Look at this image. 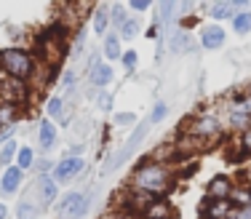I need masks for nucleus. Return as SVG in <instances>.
<instances>
[{
    "label": "nucleus",
    "instance_id": "33",
    "mask_svg": "<svg viewBox=\"0 0 251 219\" xmlns=\"http://www.w3.org/2000/svg\"><path fill=\"white\" fill-rule=\"evenodd\" d=\"M115 126L123 128V126H136V115L134 112H118L115 115Z\"/></svg>",
    "mask_w": 251,
    "mask_h": 219
},
{
    "label": "nucleus",
    "instance_id": "28",
    "mask_svg": "<svg viewBox=\"0 0 251 219\" xmlns=\"http://www.w3.org/2000/svg\"><path fill=\"white\" fill-rule=\"evenodd\" d=\"M238 145H241V152L235 155V161H243V158L251 155V126H246L241 131V137H238Z\"/></svg>",
    "mask_w": 251,
    "mask_h": 219
},
{
    "label": "nucleus",
    "instance_id": "4",
    "mask_svg": "<svg viewBox=\"0 0 251 219\" xmlns=\"http://www.w3.org/2000/svg\"><path fill=\"white\" fill-rule=\"evenodd\" d=\"M147 134H150V126H147V121H145L142 126H136V131L131 134V137H128V142H126V145L121 147V150H118L115 155H112L110 161L104 163V169H101V174H110V171L121 169V166H123L126 161H128L131 155H134V150H136V147H139L142 142H145V137H147Z\"/></svg>",
    "mask_w": 251,
    "mask_h": 219
},
{
    "label": "nucleus",
    "instance_id": "19",
    "mask_svg": "<svg viewBox=\"0 0 251 219\" xmlns=\"http://www.w3.org/2000/svg\"><path fill=\"white\" fill-rule=\"evenodd\" d=\"M91 24H94V32H97L99 38H104V35L110 32V5H94Z\"/></svg>",
    "mask_w": 251,
    "mask_h": 219
},
{
    "label": "nucleus",
    "instance_id": "30",
    "mask_svg": "<svg viewBox=\"0 0 251 219\" xmlns=\"http://www.w3.org/2000/svg\"><path fill=\"white\" fill-rule=\"evenodd\" d=\"M166 115H169V104H166V102H158V104L150 110V115H147V126H158V123L163 121Z\"/></svg>",
    "mask_w": 251,
    "mask_h": 219
},
{
    "label": "nucleus",
    "instance_id": "15",
    "mask_svg": "<svg viewBox=\"0 0 251 219\" xmlns=\"http://www.w3.org/2000/svg\"><path fill=\"white\" fill-rule=\"evenodd\" d=\"M142 219H174V206L166 198H155L145 211H142Z\"/></svg>",
    "mask_w": 251,
    "mask_h": 219
},
{
    "label": "nucleus",
    "instance_id": "21",
    "mask_svg": "<svg viewBox=\"0 0 251 219\" xmlns=\"http://www.w3.org/2000/svg\"><path fill=\"white\" fill-rule=\"evenodd\" d=\"M227 200H230L232 209H246V206H251V185H235Z\"/></svg>",
    "mask_w": 251,
    "mask_h": 219
},
{
    "label": "nucleus",
    "instance_id": "31",
    "mask_svg": "<svg viewBox=\"0 0 251 219\" xmlns=\"http://www.w3.org/2000/svg\"><path fill=\"white\" fill-rule=\"evenodd\" d=\"M126 19H128V16H126V8H123V5H110V24H115L118 29H121Z\"/></svg>",
    "mask_w": 251,
    "mask_h": 219
},
{
    "label": "nucleus",
    "instance_id": "13",
    "mask_svg": "<svg viewBox=\"0 0 251 219\" xmlns=\"http://www.w3.org/2000/svg\"><path fill=\"white\" fill-rule=\"evenodd\" d=\"M22 182H25V171L19 166H8V169H3V176H0V193L3 195L19 193Z\"/></svg>",
    "mask_w": 251,
    "mask_h": 219
},
{
    "label": "nucleus",
    "instance_id": "6",
    "mask_svg": "<svg viewBox=\"0 0 251 219\" xmlns=\"http://www.w3.org/2000/svg\"><path fill=\"white\" fill-rule=\"evenodd\" d=\"M86 171V161L83 158H73V155H64L62 161L53 163L51 169V179L56 182V185H70V182H75L77 176Z\"/></svg>",
    "mask_w": 251,
    "mask_h": 219
},
{
    "label": "nucleus",
    "instance_id": "10",
    "mask_svg": "<svg viewBox=\"0 0 251 219\" xmlns=\"http://www.w3.org/2000/svg\"><path fill=\"white\" fill-rule=\"evenodd\" d=\"M225 40H227V32H225L222 24H206L201 29L198 43H201V49L217 51V49H222V46H225Z\"/></svg>",
    "mask_w": 251,
    "mask_h": 219
},
{
    "label": "nucleus",
    "instance_id": "26",
    "mask_svg": "<svg viewBox=\"0 0 251 219\" xmlns=\"http://www.w3.org/2000/svg\"><path fill=\"white\" fill-rule=\"evenodd\" d=\"M230 24H232V32L235 35H249L251 32V11H241Z\"/></svg>",
    "mask_w": 251,
    "mask_h": 219
},
{
    "label": "nucleus",
    "instance_id": "12",
    "mask_svg": "<svg viewBox=\"0 0 251 219\" xmlns=\"http://www.w3.org/2000/svg\"><path fill=\"white\" fill-rule=\"evenodd\" d=\"M88 80H91V86L97 88H104L112 83V64H107L104 59H97V62L88 64Z\"/></svg>",
    "mask_w": 251,
    "mask_h": 219
},
{
    "label": "nucleus",
    "instance_id": "34",
    "mask_svg": "<svg viewBox=\"0 0 251 219\" xmlns=\"http://www.w3.org/2000/svg\"><path fill=\"white\" fill-rule=\"evenodd\" d=\"M131 11H136V14H142V11H150L152 8V3L150 0H131Z\"/></svg>",
    "mask_w": 251,
    "mask_h": 219
},
{
    "label": "nucleus",
    "instance_id": "24",
    "mask_svg": "<svg viewBox=\"0 0 251 219\" xmlns=\"http://www.w3.org/2000/svg\"><path fill=\"white\" fill-rule=\"evenodd\" d=\"M139 32H142V24H139V19H136V16H128V19L123 22V27L118 29L121 40H134Z\"/></svg>",
    "mask_w": 251,
    "mask_h": 219
},
{
    "label": "nucleus",
    "instance_id": "7",
    "mask_svg": "<svg viewBox=\"0 0 251 219\" xmlns=\"http://www.w3.org/2000/svg\"><path fill=\"white\" fill-rule=\"evenodd\" d=\"M0 102H11V104H16V107H27L29 86L25 80L3 78V83H0Z\"/></svg>",
    "mask_w": 251,
    "mask_h": 219
},
{
    "label": "nucleus",
    "instance_id": "29",
    "mask_svg": "<svg viewBox=\"0 0 251 219\" xmlns=\"http://www.w3.org/2000/svg\"><path fill=\"white\" fill-rule=\"evenodd\" d=\"M75 70H64L62 73V78H59V86H62V94L59 97H67V94H73L75 91Z\"/></svg>",
    "mask_w": 251,
    "mask_h": 219
},
{
    "label": "nucleus",
    "instance_id": "5",
    "mask_svg": "<svg viewBox=\"0 0 251 219\" xmlns=\"http://www.w3.org/2000/svg\"><path fill=\"white\" fill-rule=\"evenodd\" d=\"M91 206V195L88 193H67L56 206V217L59 219H83L88 214Z\"/></svg>",
    "mask_w": 251,
    "mask_h": 219
},
{
    "label": "nucleus",
    "instance_id": "14",
    "mask_svg": "<svg viewBox=\"0 0 251 219\" xmlns=\"http://www.w3.org/2000/svg\"><path fill=\"white\" fill-rule=\"evenodd\" d=\"M169 51L171 54H187V51H195V40L187 29H176V32L169 35Z\"/></svg>",
    "mask_w": 251,
    "mask_h": 219
},
{
    "label": "nucleus",
    "instance_id": "37",
    "mask_svg": "<svg viewBox=\"0 0 251 219\" xmlns=\"http://www.w3.org/2000/svg\"><path fill=\"white\" fill-rule=\"evenodd\" d=\"M99 107L101 110H112V94H101V97H99Z\"/></svg>",
    "mask_w": 251,
    "mask_h": 219
},
{
    "label": "nucleus",
    "instance_id": "20",
    "mask_svg": "<svg viewBox=\"0 0 251 219\" xmlns=\"http://www.w3.org/2000/svg\"><path fill=\"white\" fill-rule=\"evenodd\" d=\"M22 115H25L22 107H16V104H11V102H0V128L16 126Z\"/></svg>",
    "mask_w": 251,
    "mask_h": 219
},
{
    "label": "nucleus",
    "instance_id": "3",
    "mask_svg": "<svg viewBox=\"0 0 251 219\" xmlns=\"http://www.w3.org/2000/svg\"><path fill=\"white\" fill-rule=\"evenodd\" d=\"M222 131H225V123L219 121L217 115H211V112H203V115L190 118V121L184 123V128H182V134H190V137L206 142V145L214 142V139H219Z\"/></svg>",
    "mask_w": 251,
    "mask_h": 219
},
{
    "label": "nucleus",
    "instance_id": "11",
    "mask_svg": "<svg viewBox=\"0 0 251 219\" xmlns=\"http://www.w3.org/2000/svg\"><path fill=\"white\" fill-rule=\"evenodd\" d=\"M232 187H235L232 176L217 174V176H211V182H208V187H206V198H211V200H227V198H230V193H232Z\"/></svg>",
    "mask_w": 251,
    "mask_h": 219
},
{
    "label": "nucleus",
    "instance_id": "27",
    "mask_svg": "<svg viewBox=\"0 0 251 219\" xmlns=\"http://www.w3.org/2000/svg\"><path fill=\"white\" fill-rule=\"evenodd\" d=\"M32 163H35V150H32V147H19L14 166H19L22 171H27V169H32Z\"/></svg>",
    "mask_w": 251,
    "mask_h": 219
},
{
    "label": "nucleus",
    "instance_id": "16",
    "mask_svg": "<svg viewBox=\"0 0 251 219\" xmlns=\"http://www.w3.org/2000/svg\"><path fill=\"white\" fill-rule=\"evenodd\" d=\"M46 112H49V121L53 123H67L70 121V107H67V99L64 97H51L49 104H46Z\"/></svg>",
    "mask_w": 251,
    "mask_h": 219
},
{
    "label": "nucleus",
    "instance_id": "1",
    "mask_svg": "<svg viewBox=\"0 0 251 219\" xmlns=\"http://www.w3.org/2000/svg\"><path fill=\"white\" fill-rule=\"evenodd\" d=\"M171 179H174L171 166L155 163V161H150V158H145V161L131 171L128 190L147 193V195H152V198H166V190L171 187Z\"/></svg>",
    "mask_w": 251,
    "mask_h": 219
},
{
    "label": "nucleus",
    "instance_id": "35",
    "mask_svg": "<svg viewBox=\"0 0 251 219\" xmlns=\"http://www.w3.org/2000/svg\"><path fill=\"white\" fill-rule=\"evenodd\" d=\"M14 131H16V126H5V128H0V147L8 145L11 137H14Z\"/></svg>",
    "mask_w": 251,
    "mask_h": 219
},
{
    "label": "nucleus",
    "instance_id": "17",
    "mask_svg": "<svg viewBox=\"0 0 251 219\" xmlns=\"http://www.w3.org/2000/svg\"><path fill=\"white\" fill-rule=\"evenodd\" d=\"M38 145H40V150H51L56 145V123L49 121V118H43L38 123Z\"/></svg>",
    "mask_w": 251,
    "mask_h": 219
},
{
    "label": "nucleus",
    "instance_id": "38",
    "mask_svg": "<svg viewBox=\"0 0 251 219\" xmlns=\"http://www.w3.org/2000/svg\"><path fill=\"white\" fill-rule=\"evenodd\" d=\"M8 217V209H5V203H0V219H5Z\"/></svg>",
    "mask_w": 251,
    "mask_h": 219
},
{
    "label": "nucleus",
    "instance_id": "23",
    "mask_svg": "<svg viewBox=\"0 0 251 219\" xmlns=\"http://www.w3.org/2000/svg\"><path fill=\"white\" fill-rule=\"evenodd\" d=\"M16 152H19V145H16L14 139L8 142V145L0 147V169H8V166L16 163Z\"/></svg>",
    "mask_w": 251,
    "mask_h": 219
},
{
    "label": "nucleus",
    "instance_id": "22",
    "mask_svg": "<svg viewBox=\"0 0 251 219\" xmlns=\"http://www.w3.org/2000/svg\"><path fill=\"white\" fill-rule=\"evenodd\" d=\"M16 219H40L38 200H22V203L16 206Z\"/></svg>",
    "mask_w": 251,
    "mask_h": 219
},
{
    "label": "nucleus",
    "instance_id": "18",
    "mask_svg": "<svg viewBox=\"0 0 251 219\" xmlns=\"http://www.w3.org/2000/svg\"><path fill=\"white\" fill-rule=\"evenodd\" d=\"M121 35L118 32H107L104 35V43H101V54H104V62H118L123 56V49H121Z\"/></svg>",
    "mask_w": 251,
    "mask_h": 219
},
{
    "label": "nucleus",
    "instance_id": "9",
    "mask_svg": "<svg viewBox=\"0 0 251 219\" xmlns=\"http://www.w3.org/2000/svg\"><path fill=\"white\" fill-rule=\"evenodd\" d=\"M35 195H38V206L40 211L49 209L51 203H56V195H59V185L51 179V174H38V179H35Z\"/></svg>",
    "mask_w": 251,
    "mask_h": 219
},
{
    "label": "nucleus",
    "instance_id": "25",
    "mask_svg": "<svg viewBox=\"0 0 251 219\" xmlns=\"http://www.w3.org/2000/svg\"><path fill=\"white\" fill-rule=\"evenodd\" d=\"M174 19H176V3L174 0H163L158 5V24H169Z\"/></svg>",
    "mask_w": 251,
    "mask_h": 219
},
{
    "label": "nucleus",
    "instance_id": "2",
    "mask_svg": "<svg viewBox=\"0 0 251 219\" xmlns=\"http://www.w3.org/2000/svg\"><path fill=\"white\" fill-rule=\"evenodd\" d=\"M0 70H3L5 78L14 80H29L35 70V56L29 51L19 49V46H11V49H0Z\"/></svg>",
    "mask_w": 251,
    "mask_h": 219
},
{
    "label": "nucleus",
    "instance_id": "8",
    "mask_svg": "<svg viewBox=\"0 0 251 219\" xmlns=\"http://www.w3.org/2000/svg\"><path fill=\"white\" fill-rule=\"evenodd\" d=\"M206 11L214 22H225V19L232 22L241 11H246V0H219V3L206 5Z\"/></svg>",
    "mask_w": 251,
    "mask_h": 219
},
{
    "label": "nucleus",
    "instance_id": "36",
    "mask_svg": "<svg viewBox=\"0 0 251 219\" xmlns=\"http://www.w3.org/2000/svg\"><path fill=\"white\" fill-rule=\"evenodd\" d=\"M230 219H251V206H246V209H232Z\"/></svg>",
    "mask_w": 251,
    "mask_h": 219
},
{
    "label": "nucleus",
    "instance_id": "32",
    "mask_svg": "<svg viewBox=\"0 0 251 219\" xmlns=\"http://www.w3.org/2000/svg\"><path fill=\"white\" fill-rule=\"evenodd\" d=\"M121 62H123V70H126V73H134L136 64H139V54L128 49V51H126V54L121 56Z\"/></svg>",
    "mask_w": 251,
    "mask_h": 219
}]
</instances>
